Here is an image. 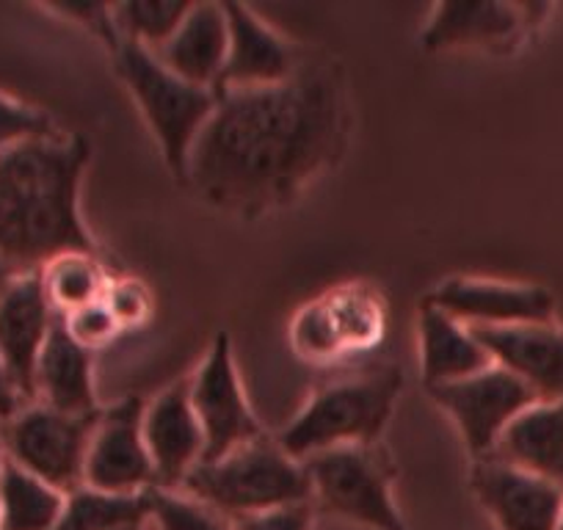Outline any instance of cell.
<instances>
[{"label": "cell", "mask_w": 563, "mask_h": 530, "mask_svg": "<svg viewBox=\"0 0 563 530\" xmlns=\"http://www.w3.org/2000/svg\"><path fill=\"white\" fill-rule=\"evenodd\" d=\"M338 69L301 62L290 80L221 91L188 155L186 177L219 208L263 213L299 197L343 150Z\"/></svg>", "instance_id": "6da1fadb"}, {"label": "cell", "mask_w": 563, "mask_h": 530, "mask_svg": "<svg viewBox=\"0 0 563 530\" xmlns=\"http://www.w3.org/2000/svg\"><path fill=\"white\" fill-rule=\"evenodd\" d=\"M86 164L84 139H36L0 153V260L42 272L58 254H95L78 208Z\"/></svg>", "instance_id": "7a4b0ae2"}, {"label": "cell", "mask_w": 563, "mask_h": 530, "mask_svg": "<svg viewBox=\"0 0 563 530\" xmlns=\"http://www.w3.org/2000/svg\"><path fill=\"white\" fill-rule=\"evenodd\" d=\"M188 497L232 519L271 508L312 503L305 464L290 459L268 437L235 448L216 462H202L183 481Z\"/></svg>", "instance_id": "3957f363"}, {"label": "cell", "mask_w": 563, "mask_h": 530, "mask_svg": "<svg viewBox=\"0 0 563 530\" xmlns=\"http://www.w3.org/2000/svg\"><path fill=\"white\" fill-rule=\"evenodd\" d=\"M398 393V367L327 384L312 395L305 412L282 431L279 448L296 462H305L312 453L332 448L373 445L393 415Z\"/></svg>", "instance_id": "277c9868"}, {"label": "cell", "mask_w": 563, "mask_h": 530, "mask_svg": "<svg viewBox=\"0 0 563 530\" xmlns=\"http://www.w3.org/2000/svg\"><path fill=\"white\" fill-rule=\"evenodd\" d=\"M113 56H117V73L130 86L147 122L153 124L166 164L175 175L186 177L188 155L208 119L213 117L219 95L183 80L139 42L119 40Z\"/></svg>", "instance_id": "5b68a950"}, {"label": "cell", "mask_w": 563, "mask_h": 530, "mask_svg": "<svg viewBox=\"0 0 563 530\" xmlns=\"http://www.w3.org/2000/svg\"><path fill=\"white\" fill-rule=\"evenodd\" d=\"M97 420L100 412L67 415L45 404H31L3 423V451L25 473L62 495H73L86 486V453Z\"/></svg>", "instance_id": "8992f818"}, {"label": "cell", "mask_w": 563, "mask_h": 530, "mask_svg": "<svg viewBox=\"0 0 563 530\" xmlns=\"http://www.w3.org/2000/svg\"><path fill=\"white\" fill-rule=\"evenodd\" d=\"M312 495L332 514L376 530H406L393 495H389L387 459L373 445L332 448L307 456Z\"/></svg>", "instance_id": "52a82bcc"}, {"label": "cell", "mask_w": 563, "mask_h": 530, "mask_svg": "<svg viewBox=\"0 0 563 530\" xmlns=\"http://www.w3.org/2000/svg\"><path fill=\"white\" fill-rule=\"evenodd\" d=\"M431 395L440 407L456 418L470 453L475 459H489L503 431L519 418L528 407L539 404L533 389L519 382L503 367L492 365L462 382L431 387Z\"/></svg>", "instance_id": "ba28073f"}, {"label": "cell", "mask_w": 563, "mask_h": 530, "mask_svg": "<svg viewBox=\"0 0 563 530\" xmlns=\"http://www.w3.org/2000/svg\"><path fill=\"white\" fill-rule=\"evenodd\" d=\"M144 409L141 398H128L100 420L86 453V486L106 495H144L155 489V467L144 442Z\"/></svg>", "instance_id": "9c48e42d"}, {"label": "cell", "mask_w": 563, "mask_h": 530, "mask_svg": "<svg viewBox=\"0 0 563 530\" xmlns=\"http://www.w3.org/2000/svg\"><path fill=\"white\" fill-rule=\"evenodd\" d=\"M191 404L205 434V459L216 462L235 448L260 440L263 429L249 412L232 365L230 340L221 334L191 382Z\"/></svg>", "instance_id": "30bf717a"}, {"label": "cell", "mask_w": 563, "mask_h": 530, "mask_svg": "<svg viewBox=\"0 0 563 530\" xmlns=\"http://www.w3.org/2000/svg\"><path fill=\"white\" fill-rule=\"evenodd\" d=\"M56 323L40 272H25L0 290V362L25 407L36 404V367Z\"/></svg>", "instance_id": "8fae6325"}, {"label": "cell", "mask_w": 563, "mask_h": 530, "mask_svg": "<svg viewBox=\"0 0 563 530\" xmlns=\"http://www.w3.org/2000/svg\"><path fill=\"white\" fill-rule=\"evenodd\" d=\"M473 489L500 530H558L563 486L497 459H481Z\"/></svg>", "instance_id": "7c38bea8"}, {"label": "cell", "mask_w": 563, "mask_h": 530, "mask_svg": "<svg viewBox=\"0 0 563 530\" xmlns=\"http://www.w3.org/2000/svg\"><path fill=\"white\" fill-rule=\"evenodd\" d=\"M429 307L470 329L552 323L555 301L536 285H503L486 279H451L434 290Z\"/></svg>", "instance_id": "4fadbf2b"}, {"label": "cell", "mask_w": 563, "mask_h": 530, "mask_svg": "<svg viewBox=\"0 0 563 530\" xmlns=\"http://www.w3.org/2000/svg\"><path fill=\"white\" fill-rule=\"evenodd\" d=\"M497 367L528 384L539 401H563V329L552 323L473 329Z\"/></svg>", "instance_id": "5bb4252c"}, {"label": "cell", "mask_w": 563, "mask_h": 530, "mask_svg": "<svg viewBox=\"0 0 563 530\" xmlns=\"http://www.w3.org/2000/svg\"><path fill=\"white\" fill-rule=\"evenodd\" d=\"M144 442L158 489L183 486L205 459V434L191 404V384H175L144 409Z\"/></svg>", "instance_id": "9a60e30c"}, {"label": "cell", "mask_w": 563, "mask_h": 530, "mask_svg": "<svg viewBox=\"0 0 563 530\" xmlns=\"http://www.w3.org/2000/svg\"><path fill=\"white\" fill-rule=\"evenodd\" d=\"M221 7L230 25V51H227V64L216 95L276 86L294 78L301 62L288 42L260 23L241 3H221Z\"/></svg>", "instance_id": "2e32d148"}, {"label": "cell", "mask_w": 563, "mask_h": 530, "mask_svg": "<svg viewBox=\"0 0 563 530\" xmlns=\"http://www.w3.org/2000/svg\"><path fill=\"white\" fill-rule=\"evenodd\" d=\"M230 51V25L221 3H194L169 42L158 51V62L183 80L205 89H219Z\"/></svg>", "instance_id": "e0dca14e"}, {"label": "cell", "mask_w": 563, "mask_h": 530, "mask_svg": "<svg viewBox=\"0 0 563 530\" xmlns=\"http://www.w3.org/2000/svg\"><path fill=\"white\" fill-rule=\"evenodd\" d=\"M36 401L67 415H95L91 351L69 338L64 318L56 316L40 367H36Z\"/></svg>", "instance_id": "ac0fdd59"}, {"label": "cell", "mask_w": 563, "mask_h": 530, "mask_svg": "<svg viewBox=\"0 0 563 530\" xmlns=\"http://www.w3.org/2000/svg\"><path fill=\"white\" fill-rule=\"evenodd\" d=\"M489 459L563 486V401H539L525 409L503 431Z\"/></svg>", "instance_id": "d6986e66"}, {"label": "cell", "mask_w": 563, "mask_h": 530, "mask_svg": "<svg viewBox=\"0 0 563 530\" xmlns=\"http://www.w3.org/2000/svg\"><path fill=\"white\" fill-rule=\"evenodd\" d=\"M528 9L511 3H440L422 31L426 51H448L459 45H503L517 40L528 23Z\"/></svg>", "instance_id": "ffe728a7"}, {"label": "cell", "mask_w": 563, "mask_h": 530, "mask_svg": "<svg viewBox=\"0 0 563 530\" xmlns=\"http://www.w3.org/2000/svg\"><path fill=\"white\" fill-rule=\"evenodd\" d=\"M422 378L431 387L462 382L492 367V356L473 334V329L453 321L445 312L426 307L420 316Z\"/></svg>", "instance_id": "44dd1931"}, {"label": "cell", "mask_w": 563, "mask_h": 530, "mask_svg": "<svg viewBox=\"0 0 563 530\" xmlns=\"http://www.w3.org/2000/svg\"><path fill=\"white\" fill-rule=\"evenodd\" d=\"M64 500L67 495L7 459L0 470V525L3 530H51L62 517Z\"/></svg>", "instance_id": "7402d4cb"}, {"label": "cell", "mask_w": 563, "mask_h": 530, "mask_svg": "<svg viewBox=\"0 0 563 530\" xmlns=\"http://www.w3.org/2000/svg\"><path fill=\"white\" fill-rule=\"evenodd\" d=\"M40 277L56 316H69V312L97 305L108 290L106 268H102L95 254L86 252L58 254L56 260H51L42 268Z\"/></svg>", "instance_id": "603a6c76"}, {"label": "cell", "mask_w": 563, "mask_h": 530, "mask_svg": "<svg viewBox=\"0 0 563 530\" xmlns=\"http://www.w3.org/2000/svg\"><path fill=\"white\" fill-rule=\"evenodd\" d=\"M150 525V500L144 495H106L84 486L64 500V511L51 530H122Z\"/></svg>", "instance_id": "cb8c5ba5"}, {"label": "cell", "mask_w": 563, "mask_h": 530, "mask_svg": "<svg viewBox=\"0 0 563 530\" xmlns=\"http://www.w3.org/2000/svg\"><path fill=\"white\" fill-rule=\"evenodd\" d=\"M194 3H153V0H133L113 7V25L119 40H130L144 45L147 51H158L175 36Z\"/></svg>", "instance_id": "d4e9b609"}, {"label": "cell", "mask_w": 563, "mask_h": 530, "mask_svg": "<svg viewBox=\"0 0 563 530\" xmlns=\"http://www.w3.org/2000/svg\"><path fill=\"white\" fill-rule=\"evenodd\" d=\"M150 528L153 530H232V522L194 497L166 489H147Z\"/></svg>", "instance_id": "484cf974"}, {"label": "cell", "mask_w": 563, "mask_h": 530, "mask_svg": "<svg viewBox=\"0 0 563 530\" xmlns=\"http://www.w3.org/2000/svg\"><path fill=\"white\" fill-rule=\"evenodd\" d=\"M53 136H58V133L47 113L36 111V108L25 106V102L12 100L7 95H0V153L20 147L25 142Z\"/></svg>", "instance_id": "4316f807"}, {"label": "cell", "mask_w": 563, "mask_h": 530, "mask_svg": "<svg viewBox=\"0 0 563 530\" xmlns=\"http://www.w3.org/2000/svg\"><path fill=\"white\" fill-rule=\"evenodd\" d=\"M294 343L296 349L305 356H316V360H323V356H334L340 349H343V334H340L338 321L332 316V307L329 301L316 307H307L299 316L294 327Z\"/></svg>", "instance_id": "83f0119b"}, {"label": "cell", "mask_w": 563, "mask_h": 530, "mask_svg": "<svg viewBox=\"0 0 563 530\" xmlns=\"http://www.w3.org/2000/svg\"><path fill=\"white\" fill-rule=\"evenodd\" d=\"M329 307L343 334V343H371L382 329V312L367 296L340 294L338 299L329 301Z\"/></svg>", "instance_id": "f1b7e54d"}, {"label": "cell", "mask_w": 563, "mask_h": 530, "mask_svg": "<svg viewBox=\"0 0 563 530\" xmlns=\"http://www.w3.org/2000/svg\"><path fill=\"white\" fill-rule=\"evenodd\" d=\"M62 318L69 338H73L78 345H84L86 351H95L97 345L108 343V340H113L119 332H122V327H119L117 318L111 316L106 301H97V305H89L84 307V310L69 312V316H62Z\"/></svg>", "instance_id": "f546056e"}, {"label": "cell", "mask_w": 563, "mask_h": 530, "mask_svg": "<svg viewBox=\"0 0 563 530\" xmlns=\"http://www.w3.org/2000/svg\"><path fill=\"white\" fill-rule=\"evenodd\" d=\"M102 301H106V307L111 310V316L117 318V323L122 329L139 327V323L147 321V316H150L147 290L141 288L139 283H130V279L108 285Z\"/></svg>", "instance_id": "4dcf8cb0"}, {"label": "cell", "mask_w": 563, "mask_h": 530, "mask_svg": "<svg viewBox=\"0 0 563 530\" xmlns=\"http://www.w3.org/2000/svg\"><path fill=\"white\" fill-rule=\"evenodd\" d=\"M312 528V503H296V506L271 508V511L249 514V517L232 519V530H310Z\"/></svg>", "instance_id": "1f68e13d"}, {"label": "cell", "mask_w": 563, "mask_h": 530, "mask_svg": "<svg viewBox=\"0 0 563 530\" xmlns=\"http://www.w3.org/2000/svg\"><path fill=\"white\" fill-rule=\"evenodd\" d=\"M20 409H25V404L20 401L18 389L12 387L7 367H3V362H0V423H9Z\"/></svg>", "instance_id": "d6a6232c"}, {"label": "cell", "mask_w": 563, "mask_h": 530, "mask_svg": "<svg viewBox=\"0 0 563 530\" xmlns=\"http://www.w3.org/2000/svg\"><path fill=\"white\" fill-rule=\"evenodd\" d=\"M20 274H25V272H20L18 265L7 263V260H0V290L7 288L14 277H20Z\"/></svg>", "instance_id": "836d02e7"}, {"label": "cell", "mask_w": 563, "mask_h": 530, "mask_svg": "<svg viewBox=\"0 0 563 530\" xmlns=\"http://www.w3.org/2000/svg\"><path fill=\"white\" fill-rule=\"evenodd\" d=\"M122 530H150V525H135V528H122Z\"/></svg>", "instance_id": "e575fe53"}, {"label": "cell", "mask_w": 563, "mask_h": 530, "mask_svg": "<svg viewBox=\"0 0 563 530\" xmlns=\"http://www.w3.org/2000/svg\"><path fill=\"white\" fill-rule=\"evenodd\" d=\"M0 451H3V423H0Z\"/></svg>", "instance_id": "d590c367"}, {"label": "cell", "mask_w": 563, "mask_h": 530, "mask_svg": "<svg viewBox=\"0 0 563 530\" xmlns=\"http://www.w3.org/2000/svg\"><path fill=\"white\" fill-rule=\"evenodd\" d=\"M3 464H7V456H3V451H0V470H3Z\"/></svg>", "instance_id": "8d00e7d4"}, {"label": "cell", "mask_w": 563, "mask_h": 530, "mask_svg": "<svg viewBox=\"0 0 563 530\" xmlns=\"http://www.w3.org/2000/svg\"><path fill=\"white\" fill-rule=\"evenodd\" d=\"M558 530H563V514H561V522H558Z\"/></svg>", "instance_id": "74e56055"}, {"label": "cell", "mask_w": 563, "mask_h": 530, "mask_svg": "<svg viewBox=\"0 0 563 530\" xmlns=\"http://www.w3.org/2000/svg\"><path fill=\"white\" fill-rule=\"evenodd\" d=\"M0 530H3V525H0Z\"/></svg>", "instance_id": "f35d334b"}]
</instances>
